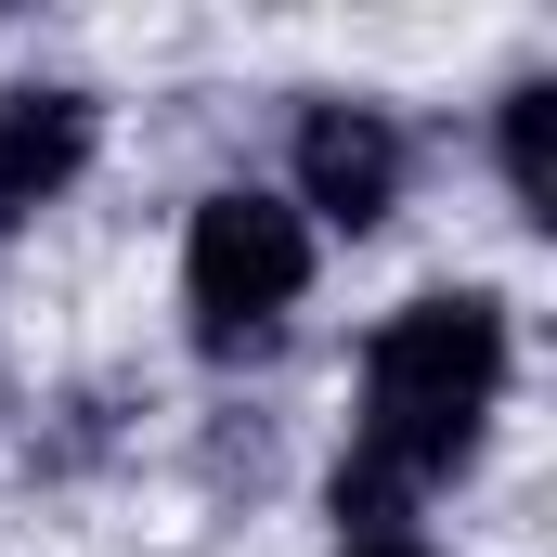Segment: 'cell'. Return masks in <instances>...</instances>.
Wrapping results in <instances>:
<instances>
[{
    "instance_id": "cell-1",
    "label": "cell",
    "mask_w": 557,
    "mask_h": 557,
    "mask_svg": "<svg viewBox=\"0 0 557 557\" xmlns=\"http://www.w3.org/2000/svg\"><path fill=\"white\" fill-rule=\"evenodd\" d=\"M506 376H519V324L493 285H428L403 298L376 337H363V403H350V454L324 480V519L337 545H376V532H416V506L493 441L506 416Z\"/></svg>"
},
{
    "instance_id": "cell-2",
    "label": "cell",
    "mask_w": 557,
    "mask_h": 557,
    "mask_svg": "<svg viewBox=\"0 0 557 557\" xmlns=\"http://www.w3.org/2000/svg\"><path fill=\"white\" fill-rule=\"evenodd\" d=\"M298 298H311V221L260 182L195 195V221H182V337L208 363H247V350L285 337Z\"/></svg>"
},
{
    "instance_id": "cell-3",
    "label": "cell",
    "mask_w": 557,
    "mask_h": 557,
    "mask_svg": "<svg viewBox=\"0 0 557 557\" xmlns=\"http://www.w3.org/2000/svg\"><path fill=\"white\" fill-rule=\"evenodd\" d=\"M403 182H416V143H403L389 104H363V91H311V104H298L285 208H298L311 234H376V221L403 208Z\"/></svg>"
},
{
    "instance_id": "cell-4",
    "label": "cell",
    "mask_w": 557,
    "mask_h": 557,
    "mask_svg": "<svg viewBox=\"0 0 557 557\" xmlns=\"http://www.w3.org/2000/svg\"><path fill=\"white\" fill-rule=\"evenodd\" d=\"M91 143H104V104H91V91H65V78L0 91V221H39V208L91 169Z\"/></svg>"
},
{
    "instance_id": "cell-5",
    "label": "cell",
    "mask_w": 557,
    "mask_h": 557,
    "mask_svg": "<svg viewBox=\"0 0 557 557\" xmlns=\"http://www.w3.org/2000/svg\"><path fill=\"white\" fill-rule=\"evenodd\" d=\"M545 131H557V78H506V104H493V156H506V208L545 234L557 221V156H545Z\"/></svg>"
},
{
    "instance_id": "cell-6",
    "label": "cell",
    "mask_w": 557,
    "mask_h": 557,
    "mask_svg": "<svg viewBox=\"0 0 557 557\" xmlns=\"http://www.w3.org/2000/svg\"><path fill=\"white\" fill-rule=\"evenodd\" d=\"M337 557H441L428 532H376V545H337Z\"/></svg>"
}]
</instances>
